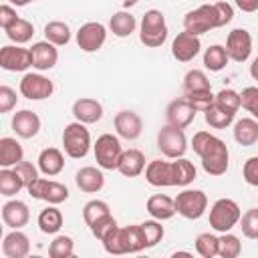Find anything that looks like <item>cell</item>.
<instances>
[{
  "label": "cell",
  "mask_w": 258,
  "mask_h": 258,
  "mask_svg": "<svg viewBox=\"0 0 258 258\" xmlns=\"http://www.w3.org/2000/svg\"><path fill=\"white\" fill-rule=\"evenodd\" d=\"M24 187H26V185H24L22 177H20L14 169L4 167V169L0 171V194H2L4 198H12V196H16L20 189H24Z\"/></svg>",
  "instance_id": "obj_34"
},
{
  "label": "cell",
  "mask_w": 258,
  "mask_h": 258,
  "mask_svg": "<svg viewBox=\"0 0 258 258\" xmlns=\"http://www.w3.org/2000/svg\"><path fill=\"white\" fill-rule=\"evenodd\" d=\"M200 48H202L200 36H196V34H191V32H187V30L179 32V34L173 38V42H171V54H173V58L179 60V62H189V60H194V58L200 54Z\"/></svg>",
  "instance_id": "obj_16"
},
{
  "label": "cell",
  "mask_w": 258,
  "mask_h": 258,
  "mask_svg": "<svg viewBox=\"0 0 258 258\" xmlns=\"http://www.w3.org/2000/svg\"><path fill=\"white\" fill-rule=\"evenodd\" d=\"M240 101H242V107L258 119V87H246L242 89L240 93Z\"/></svg>",
  "instance_id": "obj_47"
},
{
  "label": "cell",
  "mask_w": 258,
  "mask_h": 258,
  "mask_svg": "<svg viewBox=\"0 0 258 258\" xmlns=\"http://www.w3.org/2000/svg\"><path fill=\"white\" fill-rule=\"evenodd\" d=\"M196 113H198V111L189 105V101H187L185 97H181V99H173V101L167 105V109H165V119H167L169 125L179 127V129H185V127L196 119Z\"/></svg>",
  "instance_id": "obj_17"
},
{
  "label": "cell",
  "mask_w": 258,
  "mask_h": 258,
  "mask_svg": "<svg viewBox=\"0 0 258 258\" xmlns=\"http://www.w3.org/2000/svg\"><path fill=\"white\" fill-rule=\"evenodd\" d=\"M242 252V244H240V238L230 234V232H224L220 238H218V256L222 258H236L240 256Z\"/></svg>",
  "instance_id": "obj_36"
},
{
  "label": "cell",
  "mask_w": 258,
  "mask_h": 258,
  "mask_svg": "<svg viewBox=\"0 0 258 258\" xmlns=\"http://www.w3.org/2000/svg\"><path fill=\"white\" fill-rule=\"evenodd\" d=\"M4 32H6V36H8L12 42L24 44V42H28V40L32 38L34 26H32V22H28V20H24V18H18V20H16L10 28H6Z\"/></svg>",
  "instance_id": "obj_35"
},
{
  "label": "cell",
  "mask_w": 258,
  "mask_h": 258,
  "mask_svg": "<svg viewBox=\"0 0 258 258\" xmlns=\"http://www.w3.org/2000/svg\"><path fill=\"white\" fill-rule=\"evenodd\" d=\"M75 254V242L71 236H56L48 246L50 258H71Z\"/></svg>",
  "instance_id": "obj_39"
},
{
  "label": "cell",
  "mask_w": 258,
  "mask_h": 258,
  "mask_svg": "<svg viewBox=\"0 0 258 258\" xmlns=\"http://www.w3.org/2000/svg\"><path fill=\"white\" fill-rule=\"evenodd\" d=\"M204 119H206V123H208L210 127H214V129H226V127L234 121V113H228V111L220 109V107L214 103L208 111H204Z\"/></svg>",
  "instance_id": "obj_37"
},
{
  "label": "cell",
  "mask_w": 258,
  "mask_h": 258,
  "mask_svg": "<svg viewBox=\"0 0 258 258\" xmlns=\"http://www.w3.org/2000/svg\"><path fill=\"white\" fill-rule=\"evenodd\" d=\"M12 169L22 177V181H24V185H26V187H28V185L38 177V169H36L30 161H24V159H22L20 163H16Z\"/></svg>",
  "instance_id": "obj_48"
},
{
  "label": "cell",
  "mask_w": 258,
  "mask_h": 258,
  "mask_svg": "<svg viewBox=\"0 0 258 258\" xmlns=\"http://www.w3.org/2000/svg\"><path fill=\"white\" fill-rule=\"evenodd\" d=\"M234 139L244 145V147H250L258 141V123L250 117H244V119H238L234 123Z\"/></svg>",
  "instance_id": "obj_30"
},
{
  "label": "cell",
  "mask_w": 258,
  "mask_h": 258,
  "mask_svg": "<svg viewBox=\"0 0 258 258\" xmlns=\"http://www.w3.org/2000/svg\"><path fill=\"white\" fill-rule=\"evenodd\" d=\"M73 115H75L77 121H81L85 125H91V123L101 121V117H103V105L97 99L83 97V99H77L73 103Z\"/></svg>",
  "instance_id": "obj_22"
},
{
  "label": "cell",
  "mask_w": 258,
  "mask_h": 258,
  "mask_svg": "<svg viewBox=\"0 0 258 258\" xmlns=\"http://www.w3.org/2000/svg\"><path fill=\"white\" fill-rule=\"evenodd\" d=\"M62 167H64V155H62L60 149L46 147V149L40 151V155H38V169L44 175H48V177L58 175L62 171Z\"/></svg>",
  "instance_id": "obj_27"
},
{
  "label": "cell",
  "mask_w": 258,
  "mask_h": 258,
  "mask_svg": "<svg viewBox=\"0 0 258 258\" xmlns=\"http://www.w3.org/2000/svg\"><path fill=\"white\" fill-rule=\"evenodd\" d=\"M240 228L242 234L250 240H258V208H252L240 216Z\"/></svg>",
  "instance_id": "obj_44"
},
{
  "label": "cell",
  "mask_w": 258,
  "mask_h": 258,
  "mask_svg": "<svg viewBox=\"0 0 258 258\" xmlns=\"http://www.w3.org/2000/svg\"><path fill=\"white\" fill-rule=\"evenodd\" d=\"M228 60H230V56L226 52V46H222V44H212L204 52V67L212 73H220L222 69H226Z\"/></svg>",
  "instance_id": "obj_32"
},
{
  "label": "cell",
  "mask_w": 258,
  "mask_h": 258,
  "mask_svg": "<svg viewBox=\"0 0 258 258\" xmlns=\"http://www.w3.org/2000/svg\"><path fill=\"white\" fill-rule=\"evenodd\" d=\"M93 151H95L97 165L101 169H117L123 147H121L119 137H115L111 133H103V135L97 137V141L93 145Z\"/></svg>",
  "instance_id": "obj_8"
},
{
  "label": "cell",
  "mask_w": 258,
  "mask_h": 258,
  "mask_svg": "<svg viewBox=\"0 0 258 258\" xmlns=\"http://www.w3.org/2000/svg\"><path fill=\"white\" fill-rule=\"evenodd\" d=\"M107 40V28L101 22H85L77 30V44L85 52H97Z\"/></svg>",
  "instance_id": "obj_13"
},
{
  "label": "cell",
  "mask_w": 258,
  "mask_h": 258,
  "mask_svg": "<svg viewBox=\"0 0 258 258\" xmlns=\"http://www.w3.org/2000/svg\"><path fill=\"white\" fill-rule=\"evenodd\" d=\"M135 28H137L135 16H133L131 12H125V10L115 12V14L111 16V20H109V30H111L115 36H119V38L131 36V34L135 32Z\"/></svg>",
  "instance_id": "obj_29"
},
{
  "label": "cell",
  "mask_w": 258,
  "mask_h": 258,
  "mask_svg": "<svg viewBox=\"0 0 258 258\" xmlns=\"http://www.w3.org/2000/svg\"><path fill=\"white\" fill-rule=\"evenodd\" d=\"M113 123H115L117 135L123 137V139H127V141H135V139L141 135V131H143L141 117H139L135 111H129V109L119 111V113L115 115Z\"/></svg>",
  "instance_id": "obj_18"
},
{
  "label": "cell",
  "mask_w": 258,
  "mask_h": 258,
  "mask_svg": "<svg viewBox=\"0 0 258 258\" xmlns=\"http://www.w3.org/2000/svg\"><path fill=\"white\" fill-rule=\"evenodd\" d=\"M2 252L6 258H24L30 252V240L24 232L20 230H12L4 236L2 242Z\"/></svg>",
  "instance_id": "obj_24"
},
{
  "label": "cell",
  "mask_w": 258,
  "mask_h": 258,
  "mask_svg": "<svg viewBox=\"0 0 258 258\" xmlns=\"http://www.w3.org/2000/svg\"><path fill=\"white\" fill-rule=\"evenodd\" d=\"M240 206L230 200V198H220L214 202L212 210H210V226L212 230L224 234V232H230L238 222H240Z\"/></svg>",
  "instance_id": "obj_6"
},
{
  "label": "cell",
  "mask_w": 258,
  "mask_h": 258,
  "mask_svg": "<svg viewBox=\"0 0 258 258\" xmlns=\"http://www.w3.org/2000/svg\"><path fill=\"white\" fill-rule=\"evenodd\" d=\"M139 40L149 48H157L167 40V24L161 10L151 8L145 12L139 26Z\"/></svg>",
  "instance_id": "obj_5"
},
{
  "label": "cell",
  "mask_w": 258,
  "mask_h": 258,
  "mask_svg": "<svg viewBox=\"0 0 258 258\" xmlns=\"http://www.w3.org/2000/svg\"><path fill=\"white\" fill-rule=\"evenodd\" d=\"M20 95L30 99V101H42V99H48L54 91V85L50 79H46L44 75L40 73H26L22 79H20Z\"/></svg>",
  "instance_id": "obj_12"
},
{
  "label": "cell",
  "mask_w": 258,
  "mask_h": 258,
  "mask_svg": "<svg viewBox=\"0 0 258 258\" xmlns=\"http://www.w3.org/2000/svg\"><path fill=\"white\" fill-rule=\"evenodd\" d=\"M145 169V155L139 149H125L119 157L117 171L125 177H137Z\"/></svg>",
  "instance_id": "obj_23"
},
{
  "label": "cell",
  "mask_w": 258,
  "mask_h": 258,
  "mask_svg": "<svg viewBox=\"0 0 258 258\" xmlns=\"http://www.w3.org/2000/svg\"><path fill=\"white\" fill-rule=\"evenodd\" d=\"M103 248H105V252L115 254V256H119V254H135V252L145 250L147 242H145V234H143L141 224H131V226L113 230L103 240Z\"/></svg>",
  "instance_id": "obj_4"
},
{
  "label": "cell",
  "mask_w": 258,
  "mask_h": 258,
  "mask_svg": "<svg viewBox=\"0 0 258 258\" xmlns=\"http://www.w3.org/2000/svg\"><path fill=\"white\" fill-rule=\"evenodd\" d=\"M232 18H234V8L228 2L218 0L214 4H202L196 10H189L183 16V30L200 36L214 28L226 26Z\"/></svg>",
  "instance_id": "obj_3"
},
{
  "label": "cell",
  "mask_w": 258,
  "mask_h": 258,
  "mask_svg": "<svg viewBox=\"0 0 258 258\" xmlns=\"http://www.w3.org/2000/svg\"><path fill=\"white\" fill-rule=\"evenodd\" d=\"M208 208V196L202 189H183L175 198V210L185 220H198Z\"/></svg>",
  "instance_id": "obj_10"
},
{
  "label": "cell",
  "mask_w": 258,
  "mask_h": 258,
  "mask_svg": "<svg viewBox=\"0 0 258 258\" xmlns=\"http://www.w3.org/2000/svg\"><path fill=\"white\" fill-rule=\"evenodd\" d=\"M145 208H147L149 216L155 218V220H159V222L169 220V218H173V216L177 214V210H175V200H171V198L165 196V194H155V196H151V198L147 200Z\"/></svg>",
  "instance_id": "obj_26"
},
{
  "label": "cell",
  "mask_w": 258,
  "mask_h": 258,
  "mask_svg": "<svg viewBox=\"0 0 258 258\" xmlns=\"http://www.w3.org/2000/svg\"><path fill=\"white\" fill-rule=\"evenodd\" d=\"M191 149L200 155L202 159V167L208 175H224L228 171V161H230V153L226 143L212 135L210 131H198L194 133L191 139Z\"/></svg>",
  "instance_id": "obj_2"
},
{
  "label": "cell",
  "mask_w": 258,
  "mask_h": 258,
  "mask_svg": "<svg viewBox=\"0 0 258 258\" xmlns=\"http://www.w3.org/2000/svg\"><path fill=\"white\" fill-rule=\"evenodd\" d=\"M62 147L64 153L73 159H81L89 153L91 147V133L81 121H73L62 131Z\"/></svg>",
  "instance_id": "obj_7"
},
{
  "label": "cell",
  "mask_w": 258,
  "mask_h": 258,
  "mask_svg": "<svg viewBox=\"0 0 258 258\" xmlns=\"http://www.w3.org/2000/svg\"><path fill=\"white\" fill-rule=\"evenodd\" d=\"M206 89H212L208 77L204 71L200 69H191L185 73L183 77V93H194V91H206Z\"/></svg>",
  "instance_id": "obj_38"
},
{
  "label": "cell",
  "mask_w": 258,
  "mask_h": 258,
  "mask_svg": "<svg viewBox=\"0 0 258 258\" xmlns=\"http://www.w3.org/2000/svg\"><path fill=\"white\" fill-rule=\"evenodd\" d=\"M18 18H20V16L16 14V10H14L12 6H8V4H2V6H0V26H2L4 30L10 28Z\"/></svg>",
  "instance_id": "obj_51"
},
{
  "label": "cell",
  "mask_w": 258,
  "mask_h": 258,
  "mask_svg": "<svg viewBox=\"0 0 258 258\" xmlns=\"http://www.w3.org/2000/svg\"><path fill=\"white\" fill-rule=\"evenodd\" d=\"M157 147L159 151L169 157V159H179L183 157L185 149H187V139H185V133L183 129L179 127H173V125H163L157 133Z\"/></svg>",
  "instance_id": "obj_9"
},
{
  "label": "cell",
  "mask_w": 258,
  "mask_h": 258,
  "mask_svg": "<svg viewBox=\"0 0 258 258\" xmlns=\"http://www.w3.org/2000/svg\"><path fill=\"white\" fill-rule=\"evenodd\" d=\"M216 105L228 113H234L242 107V101H240V93L234 91V89H222L218 95H216Z\"/></svg>",
  "instance_id": "obj_42"
},
{
  "label": "cell",
  "mask_w": 258,
  "mask_h": 258,
  "mask_svg": "<svg viewBox=\"0 0 258 258\" xmlns=\"http://www.w3.org/2000/svg\"><path fill=\"white\" fill-rule=\"evenodd\" d=\"M91 228V232H93V236L97 238V240H105L113 230H117L119 226H117V220L111 216V214H107V216H103V218H99L93 226H89Z\"/></svg>",
  "instance_id": "obj_45"
},
{
  "label": "cell",
  "mask_w": 258,
  "mask_h": 258,
  "mask_svg": "<svg viewBox=\"0 0 258 258\" xmlns=\"http://www.w3.org/2000/svg\"><path fill=\"white\" fill-rule=\"evenodd\" d=\"M234 2L242 12H256L258 10V0H234Z\"/></svg>",
  "instance_id": "obj_52"
},
{
  "label": "cell",
  "mask_w": 258,
  "mask_h": 258,
  "mask_svg": "<svg viewBox=\"0 0 258 258\" xmlns=\"http://www.w3.org/2000/svg\"><path fill=\"white\" fill-rule=\"evenodd\" d=\"M30 54H32V67L36 71H50L58 60V50L48 40L34 42L30 46Z\"/></svg>",
  "instance_id": "obj_19"
},
{
  "label": "cell",
  "mask_w": 258,
  "mask_h": 258,
  "mask_svg": "<svg viewBox=\"0 0 258 258\" xmlns=\"http://www.w3.org/2000/svg\"><path fill=\"white\" fill-rule=\"evenodd\" d=\"M38 228L42 234H56L60 228H62V212L50 204L48 208H44L40 214H38Z\"/></svg>",
  "instance_id": "obj_31"
},
{
  "label": "cell",
  "mask_w": 258,
  "mask_h": 258,
  "mask_svg": "<svg viewBox=\"0 0 258 258\" xmlns=\"http://www.w3.org/2000/svg\"><path fill=\"white\" fill-rule=\"evenodd\" d=\"M226 52L230 60L244 62L252 54V36L246 28H234L226 38Z\"/></svg>",
  "instance_id": "obj_14"
},
{
  "label": "cell",
  "mask_w": 258,
  "mask_h": 258,
  "mask_svg": "<svg viewBox=\"0 0 258 258\" xmlns=\"http://www.w3.org/2000/svg\"><path fill=\"white\" fill-rule=\"evenodd\" d=\"M2 220L8 228L12 230H20L28 224L30 220V212H28V206L20 200H10L2 206Z\"/></svg>",
  "instance_id": "obj_21"
},
{
  "label": "cell",
  "mask_w": 258,
  "mask_h": 258,
  "mask_svg": "<svg viewBox=\"0 0 258 258\" xmlns=\"http://www.w3.org/2000/svg\"><path fill=\"white\" fill-rule=\"evenodd\" d=\"M183 97L189 101V105L196 109V111H208L214 103H216V95L212 93V89H206V91H194V93H183Z\"/></svg>",
  "instance_id": "obj_41"
},
{
  "label": "cell",
  "mask_w": 258,
  "mask_h": 258,
  "mask_svg": "<svg viewBox=\"0 0 258 258\" xmlns=\"http://www.w3.org/2000/svg\"><path fill=\"white\" fill-rule=\"evenodd\" d=\"M10 4H14V6H26V4H30V2H34V0H8Z\"/></svg>",
  "instance_id": "obj_54"
},
{
  "label": "cell",
  "mask_w": 258,
  "mask_h": 258,
  "mask_svg": "<svg viewBox=\"0 0 258 258\" xmlns=\"http://www.w3.org/2000/svg\"><path fill=\"white\" fill-rule=\"evenodd\" d=\"M141 228H143V234H145V242H147V248H153V246H157V242H161V238H163V226H161V222L159 220H147V222H143L141 224Z\"/></svg>",
  "instance_id": "obj_46"
},
{
  "label": "cell",
  "mask_w": 258,
  "mask_h": 258,
  "mask_svg": "<svg viewBox=\"0 0 258 258\" xmlns=\"http://www.w3.org/2000/svg\"><path fill=\"white\" fill-rule=\"evenodd\" d=\"M196 252L202 258H214V256H218V236H214L210 232L200 234L196 238Z\"/></svg>",
  "instance_id": "obj_43"
},
{
  "label": "cell",
  "mask_w": 258,
  "mask_h": 258,
  "mask_svg": "<svg viewBox=\"0 0 258 258\" xmlns=\"http://www.w3.org/2000/svg\"><path fill=\"white\" fill-rule=\"evenodd\" d=\"M145 179L155 187H169V185L185 187L196 179V167L191 161L183 157H179L177 161L153 159L145 167Z\"/></svg>",
  "instance_id": "obj_1"
},
{
  "label": "cell",
  "mask_w": 258,
  "mask_h": 258,
  "mask_svg": "<svg viewBox=\"0 0 258 258\" xmlns=\"http://www.w3.org/2000/svg\"><path fill=\"white\" fill-rule=\"evenodd\" d=\"M75 183H77V187H79L81 191H85V194H97V191H101L103 185H105V175H103L97 167L87 165V167H81V169L77 171Z\"/></svg>",
  "instance_id": "obj_25"
},
{
  "label": "cell",
  "mask_w": 258,
  "mask_h": 258,
  "mask_svg": "<svg viewBox=\"0 0 258 258\" xmlns=\"http://www.w3.org/2000/svg\"><path fill=\"white\" fill-rule=\"evenodd\" d=\"M28 194L34 200H44L48 204H62L64 200H69V187L60 181H52V179H44V177H36L28 187Z\"/></svg>",
  "instance_id": "obj_11"
},
{
  "label": "cell",
  "mask_w": 258,
  "mask_h": 258,
  "mask_svg": "<svg viewBox=\"0 0 258 258\" xmlns=\"http://www.w3.org/2000/svg\"><path fill=\"white\" fill-rule=\"evenodd\" d=\"M242 175H244V181L248 185H254L258 187V155L246 159L244 167H242Z\"/></svg>",
  "instance_id": "obj_50"
},
{
  "label": "cell",
  "mask_w": 258,
  "mask_h": 258,
  "mask_svg": "<svg viewBox=\"0 0 258 258\" xmlns=\"http://www.w3.org/2000/svg\"><path fill=\"white\" fill-rule=\"evenodd\" d=\"M250 75H252V79L254 81H258V56L252 60V64H250Z\"/></svg>",
  "instance_id": "obj_53"
},
{
  "label": "cell",
  "mask_w": 258,
  "mask_h": 258,
  "mask_svg": "<svg viewBox=\"0 0 258 258\" xmlns=\"http://www.w3.org/2000/svg\"><path fill=\"white\" fill-rule=\"evenodd\" d=\"M16 101H18L16 91L10 89L8 85H2V87H0V113L12 111V109L16 107Z\"/></svg>",
  "instance_id": "obj_49"
},
{
  "label": "cell",
  "mask_w": 258,
  "mask_h": 258,
  "mask_svg": "<svg viewBox=\"0 0 258 258\" xmlns=\"http://www.w3.org/2000/svg\"><path fill=\"white\" fill-rule=\"evenodd\" d=\"M107 214H111V212H109L107 202H103V200H91L83 208V220H85L87 226H93L99 218H103Z\"/></svg>",
  "instance_id": "obj_40"
},
{
  "label": "cell",
  "mask_w": 258,
  "mask_h": 258,
  "mask_svg": "<svg viewBox=\"0 0 258 258\" xmlns=\"http://www.w3.org/2000/svg\"><path fill=\"white\" fill-rule=\"evenodd\" d=\"M44 36H46V40L52 42L54 46H64V44H69V40H71V28H69V24L62 22V20H52V22H48V24L44 26Z\"/></svg>",
  "instance_id": "obj_33"
},
{
  "label": "cell",
  "mask_w": 258,
  "mask_h": 258,
  "mask_svg": "<svg viewBox=\"0 0 258 258\" xmlns=\"http://www.w3.org/2000/svg\"><path fill=\"white\" fill-rule=\"evenodd\" d=\"M12 131L22 139H32L40 131V117L30 109L18 111L12 117Z\"/></svg>",
  "instance_id": "obj_20"
},
{
  "label": "cell",
  "mask_w": 258,
  "mask_h": 258,
  "mask_svg": "<svg viewBox=\"0 0 258 258\" xmlns=\"http://www.w3.org/2000/svg\"><path fill=\"white\" fill-rule=\"evenodd\" d=\"M24 159L22 145L14 137H2L0 139V165L2 167H14Z\"/></svg>",
  "instance_id": "obj_28"
},
{
  "label": "cell",
  "mask_w": 258,
  "mask_h": 258,
  "mask_svg": "<svg viewBox=\"0 0 258 258\" xmlns=\"http://www.w3.org/2000/svg\"><path fill=\"white\" fill-rule=\"evenodd\" d=\"M137 2H139V0H125V2H123V6H125V8H129V6L137 4Z\"/></svg>",
  "instance_id": "obj_55"
},
{
  "label": "cell",
  "mask_w": 258,
  "mask_h": 258,
  "mask_svg": "<svg viewBox=\"0 0 258 258\" xmlns=\"http://www.w3.org/2000/svg\"><path fill=\"white\" fill-rule=\"evenodd\" d=\"M0 67L4 71H10V73H22V71L30 69L32 67L30 48L12 46V44L2 46L0 48Z\"/></svg>",
  "instance_id": "obj_15"
}]
</instances>
